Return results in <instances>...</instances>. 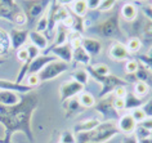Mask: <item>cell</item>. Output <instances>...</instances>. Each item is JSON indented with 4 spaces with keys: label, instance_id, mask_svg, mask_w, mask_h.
Masks as SVG:
<instances>
[{
    "label": "cell",
    "instance_id": "cell-49",
    "mask_svg": "<svg viewBox=\"0 0 152 143\" xmlns=\"http://www.w3.org/2000/svg\"><path fill=\"white\" fill-rule=\"evenodd\" d=\"M74 1H76V0H58V3L61 5H68V4H72Z\"/></svg>",
    "mask_w": 152,
    "mask_h": 143
},
{
    "label": "cell",
    "instance_id": "cell-25",
    "mask_svg": "<svg viewBox=\"0 0 152 143\" xmlns=\"http://www.w3.org/2000/svg\"><path fill=\"white\" fill-rule=\"evenodd\" d=\"M137 14H138V10L133 3H125L121 7V16L125 21H134L137 18Z\"/></svg>",
    "mask_w": 152,
    "mask_h": 143
},
{
    "label": "cell",
    "instance_id": "cell-35",
    "mask_svg": "<svg viewBox=\"0 0 152 143\" xmlns=\"http://www.w3.org/2000/svg\"><path fill=\"white\" fill-rule=\"evenodd\" d=\"M92 70L98 75H110V67L104 63H98L96 66H90Z\"/></svg>",
    "mask_w": 152,
    "mask_h": 143
},
{
    "label": "cell",
    "instance_id": "cell-18",
    "mask_svg": "<svg viewBox=\"0 0 152 143\" xmlns=\"http://www.w3.org/2000/svg\"><path fill=\"white\" fill-rule=\"evenodd\" d=\"M67 39H68V28L64 27L63 25H61L58 28H57V34H56V37H54V41H53L52 45H49L47 49L44 50L43 54H47L49 50L53 49L56 47H59V45H63L67 43Z\"/></svg>",
    "mask_w": 152,
    "mask_h": 143
},
{
    "label": "cell",
    "instance_id": "cell-15",
    "mask_svg": "<svg viewBox=\"0 0 152 143\" xmlns=\"http://www.w3.org/2000/svg\"><path fill=\"white\" fill-rule=\"evenodd\" d=\"M129 50L126 49V45L120 43V41H115L110 45L108 49V55L115 61H124L129 57Z\"/></svg>",
    "mask_w": 152,
    "mask_h": 143
},
{
    "label": "cell",
    "instance_id": "cell-37",
    "mask_svg": "<svg viewBox=\"0 0 152 143\" xmlns=\"http://www.w3.org/2000/svg\"><path fill=\"white\" fill-rule=\"evenodd\" d=\"M47 30H48V17L47 16H41L39 20H37L36 31L43 32V31H47Z\"/></svg>",
    "mask_w": 152,
    "mask_h": 143
},
{
    "label": "cell",
    "instance_id": "cell-26",
    "mask_svg": "<svg viewBox=\"0 0 152 143\" xmlns=\"http://www.w3.org/2000/svg\"><path fill=\"white\" fill-rule=\"evenodd\" d=\"M88 5H86L85 0H76L71 4V12L74 13V16L76 17H84L88 13Z\"/></svg>",
    "mask_w": 152,
    "mask_h": 143
},
{
    "label": "cell",
    "instance_id": "cell-21",
    "mask_svg": "<svg viewBox=\"0 0 152 143\" xmlns=\"http://www.w3.org/2000/svg\"><path fill=\"white\" fill-rule=\"evenodd\" d=\"M63 107H64V110H66V117L75 116V115L80 114V112H83V110H84V108L81 107V104L79 103V101L76 97L66 101V102L63 103Z\"/></svg>",
    "mask_w": 152,
    "mask_h": 143
},
{
    "label": "cell",
    "instance_id": "cell-52",
    "mask_svg": "<svg viewBox=\"0 0 152 143\" xmlns=\"http://www.w3.org/2000/svg\"><path fill=\"white\" fill-rule=\"evenodd\" d=\"M5 61H7V59H4V58H0V66H1V65H4Z\"/></svg>",
    "mask_w": 152,
    "mask_h": 143
},
{
    "label": "cell",
    "instance_id": "cell-43",
    "mask_svg": "<svg viewBox=\"0 0 152 143\" xmlns=\"http://www.w3.org/2000/svg\"><path fill=\"white\" fill-rule=\"evenodd\" d=\"M113 107L116 108L117 111L125 110V102L123 98H113Z\"/></svg>",
    "mask_w": 152,
    "mask_h": 143
},
{
    "label": "cell",
    "instance_id": "cell-16",
    "mask_svg": "<svg viewBox=\"0 0 152 143\" xmlns=\"http://www.w3.org/2000/svg\"><path fill=\"white\" fill-rule=\"evenodd\" d=\"M0 90H10V92L26 94V93L32 92L34 88H31V86H28L26 84H18V82H16V81L0 79Z\"/></svg>",
    "mask_w": 152,
    "mask_h": 143
},
{
    "label": "cell",
    "instance_id": "cell-14",
    "mask_svg": "<svg viewBox=\"0 0 152 143\" xmlns=\"http://www.w3.org/2000/svg\"><path fill=\"white\" fill-rule=\"evenodd\" d=\"M72 50H74V48L71 47V44L66 43L63 45H59V47L53 48V49L49 50L47 54L54 55L56 58H59L61 61L64 62V63H71V61H72Z\"/></svg>",
    "mask_w": 152,
    "mask_h": 143
},
{
    "label": "cell",
    "instance_id": "cell-30",
    "mask_svg": "<svg viewBox=\"0 0 152 143\" xmlns=\"http://www.w3.org/2000/svg\"><path fill=\"white\" fill-rule=\"evenodd\" d=\"M125 45H126V49L129 50V53H137L142 47V41L138 37H132V39L128 40V43Z\"/></svg>",
    "mask_w": 152,
    "mask_h": 143
},
{
    "label": "cell",
    "instance_id": "cell-7",
    "mask_svg": "<svg viewBox=\"0 0 152 143\" xmlns=\"http://www.w3.org/2000/svg\"><path fill=\"white\" fill-rule=\"evenodd\" d=\"M119 133H120V130L117 129V126L115 124H112L111 121L101 123L97 129L92 130V142L106 143V142H108L110 139H112L113 137H116Z\"/></svg>",
    "mask_w": 152,
    "mask_h": 143
},
{
    "label": "cell",
    "instance_id": "cell-20",
    "mask_svg": "<svg viewBox=\"0 0 152 143\" xmlns=\"http://www.w3.org/2000/svg\"><path fill=\"white\" fill-rule=\"evenodd\" d=\"M21 101V96L10 90H0V104L1 106H14Z\"/></svg>",
    "mask_w": 152,
    "mask_h": 143
},
{
    "label": "cell",
    "instance_id": "cell-9",
    "mask_svg": "<svg viewBox=\"0 0 152 143\" xmlns=\"http://www.w3.org/2000/svg\"><path fill=\"white\" fill-rule=\"evenodd\" d=\"M96 31H97V34H99V35L103 37L120 36L121 32H120V27H119V17H117V14H113L107 21L98 25L96 27Z\"/></svg>",
    "mask_w": 152,
    "mask_h": 143
},
{
    "label": "cell",
    "instance_id": "cell-23",
    "mask_svg": "<svg viewBox=\"0 0 152 143\" xmlns=\"http://www.w3.org/2000/svg\"><path fill=\"white\" fill-rule=\"evenodd\" d=\"M72 59L76 63H80V65H84V66H90V55L83 49L81 45L77 48H74V50H72Z\"/></svg>",
    "mask_w": 152,
    "mask_h": 143
},
{
    "label": "cell",
    "instance_id": "cell-48",
    "mask_svg": "<svg viewBox=\"0 0 152 143\" xmlns=\"http://www.w3.org/2000/svg\"><path fill=\"white\" fill-rule=\"evenodd\" d=\"M121 143H138V141H137V138L134 137V135H126L124 139H123V142Z\"/></svg>",
    "mask_w": 152,
    "mask_h": 143
},
{
    "label": "cell",
    "instance_id": "cell-27",
    "mask_svg": "<svg viewBox=\"0 0 152 143\" xmlns=\"http://www.w3.org/2000/svg\"><path fill=\"white\" fill-rule=\"evenodd\" d=\"M76 98H77L79 103L81 104L83 108H92V107L96 106V103H97L96 98H94L92 94L88 93V92H81L77 97H76Z\"/></svg>",
    "mask_w": 152,
    "mask_h": 143
},
{
    "label": "cell",
    "instance_id": "cell-50",
    "mask_svg": "<svg viewBox=\"0 0 152 143\" xmlns=\"http://www.w3.org/2000/svg\"><path fill=\"white\" fill-rule=\"evenodd\" d=\"M138 143H152V137L146 138V139H142V141H138Z\"/></svg>",
    "mask_w": 152,
    "mask_h": 143
},
{
    "label": "cell",
    "instance_id": "cell-2",
    "mask_svg": "<svg viewBox=\"0 0 152 143\" xmlns=\"http://www.w3.org/2000/svg\"><path fill=\"white\" fill-rule=\"evenodd\" d=\"M86 71H88L89 76L93 77V80H96L97 82H99L102 85V90L98 94V98H104L107 96H111L112 92H115V89L117 86H126L128 82L121 79L119 76H115V75H98L92 70V67L88 66L86 67Z\"/></svg>",
    "mask_w": 152,
    "mask_h": 143
},
{
    "label": "cell",
    "instance_id": "cell-3",
    "mask_svg": "<svg viewBox=\"0 0 152 143\" xmlns=\"http://www.w3.org/2000/svg\"><path fill=\"white\" fill-rule=\"evenodd\" d=\"M0 18L18 26H22L27 22L26 14L14 0H0Z\"/></svg>",
    "mask_w": 152,
    "mask_h": 143
},
{
    "label": "cell",
    "instance_id": "cell-22",
    "mask_svg": "<svg viewBox=\"0 0 152 143\" xmlns=\"http://www.w3.org/2000/svg\"><path fill=\"white\" fill-rule=\"evenodd\" d=\"M102 121L98 119H88V120H84V121L76 124L74 126V131L76 134L80 133V131H90V130H94L99 126V124Z\"/></svg>",
    "mask_w": 152,
    "mask_h": 143
},
{
    "label": "cell",
    "instance_id": "cell-32",
    "mask_svg": "<svg viewBox=\"0 0 152 143\" xmlns=\"http://www.w3.org/2000/svg\"><path fill=\"white\" fill-rule=\"evenodd\" d=\"M151 134H152V131L144 129V128L140 126V125H137L135 130H134V137L137 138V141H142V139L150 138Z\"/></svg>",
    "mask_w": 152,
    "mask_h": 143
},
{
    "label": "cell",
    "instance_id": "cell-12",
    "mask_svg": "<svg viewBox=\"0 0 152 143\" xmlns=\"http://www.w3.org/2000/svg\"><path fill=\"white\" fill-rule=\"evenodd\" d=\"M137 121L134 120V117L132 116L130 112H128V114H124L121 115L119 120H117V129L120 130V133H124V134H128L130 135L134 133L135 128H137Z\"/></svg>",
    "mask_w": 152,
    "mask_h": 143
},
{
    "label": "cell",
    "instance_id": "cell-17",
    "mask_svg": "<svg viewBox=\"0 0 152 143\" xmlns=\"http://www.w3.org/2000/svg\"><path fill=\"white\" fill-rule=\"evenodd\" d=\"M81 47L90 57H96L102 52V44L101 41L90 37H81Z\"/></svg>",
    "mask_w": 152,
    "mask_h": 143
},
{
    "label": "cell",
    "instance_id": "cell-33",
    "mask_svg": "<svg viewBox=\"0 0 152 143\" xmlns=\"http://www.w3.org/2000/svg\"><path fill=\"white\" fill-rule=\"evenodd\" d=\"M59 143H76V135L70 130H64L59 135Z\"/></svg>",
    "mask_w": 152,
    "mask_h": 143
},
{
    "label": "cell",
    "instance_id": "cell-24",
    "mask_svg": "<svg viewBox=\"0 0 152 143\" xmlns=\"http://www.w3.org/2000/svg\"><path fill=\"white\" fill-rule=\"evenodd\" d=\"M125 102V110H135L143 106V99L137 97L134 93H129L126 94V97L124 98Z\"/></svg>",
    "mask_w": 152,
    "mask_h": 143
},
{
    "label": "cell",
    "instance_id": "cell-8",
    "mask_svg": "<svg viewBox=\"0 0 152 143\" xmlns=\"http://www.w3.org/2000/svg\"><path fill=\"white\" fill-rule=\"evenodd\" d=\"M68 70V63H64L62 61H53L49 65H47L43 70L37 74L40 82L50 81L53 79L58 77L59 75L64 74Z\"/></svg>",
    "mask_w": 152,
    "mask_h": 143
},
{
    "label": "cell",
    "instance_id": "cell-45",
    "mask_svg": "<svg viewBox=\"0 0 152 143\" xmlns=\"http://www.w3.org/2000/svg\"><path fill=\"white\" fill-rule=\"evenodd\" d=\"M139 125H140V126H143L144 129H147V130L152 131V117H146L142 123H139Z\"/></svg>",
    "mask_w": 152,
    "mask_h": 143
},
{
    "label": "cell",
    "instance_id": "cell-28",
    "mask_svg": "<svg viewBox=\"0 0 152 143\" xmlns=\"http://www.w3.org/2000/svg\"><path fill=\"white\" fill-rule=\"evenodd\" d=\"M71 77L74 79L76 82L81 84L83 86H85L89 82V74H88V71H86V69L75 70L74 72H71Z\"/></svg>",
    "mask_w": 152,
    "mask_h": 143
},
{
    "label": "cell",
    "instance_id": "cell-31",
    "mask_svg": "<svg viewBox=\"0 0 152 143\" xmlns=\"http://www.w3.org/2000/svg\"><path fill=\"white\" fill-rule=\"evenodd\" d=\"M135 76H137V80L138 81L147 82V80L150 79V70L144 65H139L138 70H137V72H135Z\"/></svg>",
    "mask_w": 152,
    "mask_h": 143
},
{
    "label": "cell",
    "instance_id": "cell-55",
    "mask_svg": "<svg viewBox=\"0 0 152 143\" xmlns=\"http://www.w3.org/2000/svg\"><path fill=\"white\" fill-rule=\"evenodd\" d=\"M151 7H152V5H151Z\"/></svg>",
    "mask_w": 152,
    "mask_h": 143
},
{
    "label": "cell",
    "instance_id": "cell-11",
    "mask_svg": "<svg viewBox=\"0 0 152 143\" xmlns=\"http://www.w3.org/2000/svg\"><path fill=\"white\" fill-rule=\"evenodd\" d=\"M28 32H30L28 30H17V28L9 30V40H10V45H12V49L18 50L23 47L28 39Z\"/></svg>",
    "mask_w": 152,
    "mask_h": 143
},
{
    "label": "cell",
    "instance_id": "cell-4",
    "mask_svg": "<svg viewBox=\"0 0 152 143\" xmlns=\"http://www.w3.org/2000/svg\"><path fill=\"white\" fill-rule=\"evenodd\" d=\"M52 4V0H23V13L27 22L32 23L43 16L44 12Z\"/></svg>",
    "mask_w": 152,
    "mask_h": 143
},
{
    "label": "cell",
    "instance_id": "cell-47",
    "mask_svg": "<svg viewBox=\"0 0 152 143\" xmlns=\"http://www.w3.org/2000/svg\"><path fill=\"white\" fill-rule=\"evenodd\" d=\"M124 80L126 81V82H132V84H135L137 81V76H135V74H126L125 75V77H124Z\"/></svg>",
    "mask_w": 152,
    "mask_h": 143
},
{
    "label": "cell",
    "instance_id": "cell-54",
    "mask_svg": "<svg viewBox=\"0 0 152 143\" xmlns=\"http://www.w3.org/2000/svg\"><path fill=\"white\" fill-rule=\"evenodd\" d=\"M139 1H146V0H139Z\"/></svg>",
    "mask_w": 152,
    "mask_h": 143
},
{
    "label": "cell",
    "instance_id": "cell-6",
    "mask_svg": "<svg viewBox=\"0 0 152 143\" xmlns=\"http://www.w3.org/2000/svg\"><path fill=\"white\" fill-rule=\"evenodd\" d=\"M70 10L64 5H61L58 0H52V4L49 5V12H48V30L53 31L57 23H62L64 18L70 16Z\"/></svg>",
    "mask_w": 152,
    "mask_h": 143
},
{
    "label": "cell",
    "instance_id": "cell-44",
    "mask_svg": "<svg viewBox=\"0 0 152 143\" xmlns=\"http://www.w3.org/2000/svg\"><path fill=\"white\" fill-rule=\"evenodd\" d=\"M85 1H86V5H88V9L94 10V9H98L102 0H85Z\"/></svg>",
    "mask_w": 152,
    "mask_h": 143
},
{
    "label": "cell",
    "instance_id": "cell-53",
    "mask_svg": "<svg viewBox=\"0 0 152 143\" xmlns=\"http://www.w3.org/2000/svg\"><path fill=\"white\" fill-rule=\"evenodd\" d=\"M88 143H97V142H88Z\"/></svg>",
    "mask_w": 152,
    "mask_h": 143
},
{
    "label": "cell",
    "instance_id": "cell-38",
    "mask_svg": "<svg viewBox=\"0 0 152 143\" xmlns=\"http://www.w3.org/2000/svg\"><path fill=\"white\" fill-rule=\"evenodd\" d=\"M130 114H132V116H133V117H134V120L137 121V124L142 123L143 120L147 117V116H146V114H144V112H143V110H142V108H140V107H139V108H135V110H133V111L130 112Z\"/></svg>",
    "mask_w": 152,
    "mask_h": 143
},
{
    "label": "cell",
    "instance_id": "cell-10",
    "mask_svg": "<svg viewBox=\"0 0 152 143\" xmlns=\"http://www.w3.org/2000/svg\"><path fill=\"white\" fill-rule=\"evenodd\" d=\"M81 92H84V86L79 82H76L75 80L71 81H66L59 86V98H61V103H64L66 101L74 97H77Z\"/></svg>",
    "mask_w": 152,
    "mask_h": 143
},
{
    "label": "cell",
    "instance_id": "cell-41",
    "mask_svg": "<svg viewBox=\"0 0 152 143\" xmlns=\"http://www.w3.org/2000/svg\"><path fill=\"white\" fill-rule=\"evenodd\" d=\"M140 108L143 110V112L146 114L147 117H152V98L148 99L146 103H143V106Z\"/></svg>",
    "mask_w": 152,
    "mask_h": 143
},
{
    "label": "cell",
    "instance_id": "cell-13",
    "mask_svg": "<svg viewBox=\"0 0 152 143\" xmlns=\"http://www.w3.org/2000/svg\"><path fill=\"white\" fill-rule=\"evenodd\" d=\"M56 61V57L52 54H40L34 59L30 65V69H28V74L27 75H37L41 70L44 69L47 65H49L50 62Z\"/></svg>",
    "mask_w": 152,
    "mask_h": 143
},
{
    "label": "cell",
    "instance_id": "cell-39",
    "mask_svg": "<svg viewBox=\"0 0 152 143\" xmlns=\"http://www.w3.org/2000/svg\"><path fill=\"white\" fill-rule=\"evenodd\" d=\"M25 80L27 82L26 85L31 86V88H35V86H37L40 84V80H39V76H37V75H27Z\"/></svg>",
    "mask_w": 152,
    "mask_h": 143
},
{
    "label": "cell",
    "instance_id": "cell-29",
    "mask_svg": "<svg viewBox=\"0 0 152 143\" xmlns=\"http://www.w3.org/2000/svg\"><path fill=\"white\" fill-rule=\"evenodd\" d=\"M150 93V86L147 85V82L143 81H137L134 84V94L139 98H143Z\"/></svg>",
    "mask_w": 152,
    "mask_h": 143
},
{
    "label": "cell",
    "instance_id": "cell-40",
    "mask_svg": "<svg viewBox=\"0 0 152 143\" xmlns=\"http://www.w3.org/2000/svg\"><path fill=\"white\" fill-rule=\"evenodd\" d=\"M128 94V89L126 86H117L115 89V92H113V96H115V98H125Z\"/></svg>",
    "mask_w": 152,
    "mask_h": 143
},
{
    "label": "cell",
    "instance_id": "cell-1",
    "mask_svg": "<svg viewBox=\"0 0 152 143\" xmlns=\"http://www.w3.org/2000/svg\"><path fill=\"white\" fill-rule=\"evenodd\" d=\"M39 103V94L30 92L21 96V101L14 106L0 104V124L4 126V138L0 139V143H12V137L17 131L23 133L30 143L35 142L31 119Z\"/></svg>",
    "mask_w": 152,
    "mask_h": 143
},
{
    "label": "cell",
    "instance_id": "cell-36",
    "mask_svg": "<svg viewBox=\"0 0 152 143\" xmlns=\"http://www.w3.org/2000/svg\"><path fill=\"white\" fill-rule=\"evenodd\" d=\"M117 0H102L99 7H98V9L101 10V12H108V10H111L113 8V5L116 4Z\"/></svg>",
    "mask_w": 152,
    "mask_h": 143
},
{
    "label": "cell",
    "instance_id": "cell-19",
    "mask_svg": "<svg viewBox=\"0 0 152 143\" xmlns=\"http://www.w3.org/2000/svg\"><path fill=\"white\" fill-rule=\"evenodd\" d=\"M28 39L31 40V43H32L34 47H36L40 52H41V50L44 52V50L49 47L48 39H47V37H45L41 32L36 31V30H34V31H30V32H28Z\"/></svg>",
    "mask_w": 152,
    "mask_h": 143
},
{
    "label": "cell",
    "instance_id": "cell-42",
    "mask_svg": "<svg viewBox=\"0 0 152 143\" xmlns=\"http://www.w3.org/2000/svg\"><path fill=\"white\" fill-rule=\"evenodd\" d=\"M17 58H18V61L20 62H26L27 61V58H28V52L26 48H21V49H18L17 50Z\"/></svg>",
    "mask_w": 152,
    "mask_h": 143
},
{
    "label": "cell",
    "instance_id": "cell-34",
    "mask_svg": "<svg viewBox=\"0 0 152 143\" xmlns=\"http://www.w3.org/2000/svg\"><path fill=\"white\" fill-rule=\"evenodd\" d=\"M138 67H139V63L135 59H129V61L125 62V71H126V74H135Z\"/></svg>",
    "mask_w": 152,
    "mask_h": 143
},
{
    "label": "cell",
    "instance_id": "cell-46",
    "mask_svg": "<svg viewBox=\"0 0 152 143\" xmlns=\"http://www.w3.org/2000/svg\"><path fill=\"white\" fill-rule=\"evenodd\" d=\"M143 13H144V16H146L148 20L152 22V7H151V5L143 7Z\"/></svg>",
    "mask_w": 152,
    "mask_h": 143
},
{
    "label": "cell",
    "instance_id": "cell-51",
    "mask_svg": "<svg viewBox=\"0 0 152 143\" xmlns=\"http://www.w3.org/2000/svg\"><path fill=\"white\" fill-rule=\"evenodd\" d=\"M147 57L150 58V59H152V47L150 48V50H148V53H147Z\"/></svg>",
    "mask_w": 152,
    "mask_h": 143
},
{
    "label": "cell",
    "instance_id": "cell-5",
    "mask_svg": "<svg viewBox=\"0 0 152 143\" xmlns=\"http://www.w3.org/2000/svg\"><path fill=\"white\" fill-rule=\"evenodd\" d=\"M96 111L99 115H102L103 121H117L120 117L119 111L113 107V98L112 96H107L104 98H101L98 102L96 103Z\"/></svg>",
    "mask_w": 152,
    "mask_h": 143
}]
</instances>
